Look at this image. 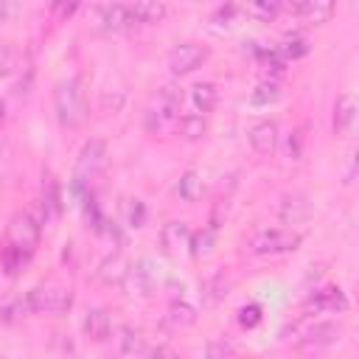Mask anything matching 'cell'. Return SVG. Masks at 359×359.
<instances>
[{
  "label": "cell",
  "mask_w": 359,
  "mask_h": 359,
  "mask_svg": "<svg viewBox=\"0 0 359 359\" xmlns=\"http://www.w3.org/2000/svg\"><path fill=\"white\" fill-rule=\"evenodd\" d=\"M53 107H56V118L62 126H67V129L81 126L87 118V98L81 90V81L79 79L59 81L53 90Z\"/></svg>",
  "instance_id": "1"
},
{
  "label": "cell",
  "mask_w": 359,
  "mask_h": 359,
  "mask_svg": "<svg viewBox=\"0 0 359 359\" xmlns=\"http://www.w3.org/2000/svg\"><path fill=\"white\" fill-rule=\"evenodd\" d=\"M73 306L70 289L53 286V283H39L25 294V309L34 314H59Z\"/></svg>",
  "instance_id": "2"
},
{
  "label": "cell",
  "mask_w": 359,
  "mask_h": 359,
  "mask_svg": "<svg viewBox=\"0 0 359 359\" xmlns=\"http://www.w3.org/2000/svg\"><path fill=\"white\" fill-rule=\"evenodd\" d=\"M297 247H300V236L292 230H278V227H264L250 238V250L255 255H280Z\"/></svg>",
  "instance_id": "3"
},
{
  "label": "cell",
  "mask_w": 359,
  "mask_h": 359,
  "mask_svg": "<svg viewBox=\"0 0 359 359\" xmlns=\"http://www.w3.org/2000/svg\"><path fill=\"white\" fill-rule=\"evenodd\" d=\"M109 163V151H107V143L104 140H87L79 151V160H76V185L81 182H90L93 177H98Z\"/></svg>",
  "instance_id": "4"
},
{
  "label": "cell",
  "mask_w": 359,
  "mask_h": 359,
  "mask_svg": "<svg viewBox=\"0 0 359 359\" xmlns=\"http://www.w3.org/2000/svg\"><path fill=\"white\" fill-rule=\"evenodd\" d=\"M205 59H208V48L205 45L182 42V45L171 48V53H168V70L174 76H185V73H194L196 67H202Z\"/></svg>",
  "instance_id": "5"
},
{
  "label": "cell",
  "mask_w": 359,
  "mask_h": 359,
  "mask_svg": "<svg viewBox=\"0 0 359 359\" xmlns=\"http://www.w3.org/2000/svg\"><path fill=\"white\" fill-rule=\"evenodd\" d=\"M8 241L22 252H34L39 241V222L31 213H14L8 222Z\"/></svg>",
  "instance_id": "6"
},
{
  "label": "cell",
  "mask_w": 359,
  "mask_h": 359,
  "mask_svg": "<svg viewBox=\"0 0 359 359\" xmlns=\"http://www.w3.org/2000/svg\"><path fill=\"white\" fill-rule=\"evenodd\" d=\"M339 334H342V328H339L337 323H314V325L300 337L297 348H300L303 353H314V351H323V348L334 345V342L339 339Z\"/></svg>",
  "instance_id": "7"
},
{
  "label": "cell",
  "mask_w": 359,
  "mask_h": 359,
  "mask_svg": "<svg viewBox=\"0 0 359 359\" xmlns=\"http://www.w3.org/2000/svg\"><path fill=\"white\" fill-rule=\"evenodd\" d=\"M180 104H182V90L174 84H165L157 90V98H154V107L149 109V115L157 118V126H160L163 121H168L180 112Z\"/></svg>",
  "instance_id": "8"
},
{
  "label": "cell",
  "mask_w": 359,
  "mask_h": 359,
  "mask_svg": "<svg viewBox=\"0 0 359 359\" xmlns=\"http://www.w3.org/2000/svg\"><path fill=\"white\" fill-rule=\"evenodd\" d=\"M98 20L107 31H126L135 25V17L129 11V6L123 3H109V6H98Z\"/></svg>",
  "instance_id": "9"
},
{
  "label": "cell",
  "mask_w": 359,
  "mask_h": 359,
  "mask_svg": "<svg viewBox=\"0 0 359 359\" xmlns=\"http://www.w3.org/2000/svg\"><path fill=\"white\" fill-rule=\"evenodd\" d=\"M247 137H250V146L258 154H269L275 149V143H278V126H275V121H255L250 126Z\"/></svg>",
  "instance_id": "10"
},
{
  "label": "cell",
  "mask_w": 359,
  "mask_h": 359,
  "mask_svg": "<svg viewBox=\"0 0 359 359\" xmlns=\"http://www.w3.org/2000/svg\"><path fill=\"white\" fill-rule=\"evenodd\" d=\"M160 244H163V250H165L168 255H177L180 250H185V247L191 244V230H188V224H185V222H168V224H163V230H160Z\"/></svg>",
  "instance_id": "11"
},
{
  "label": "cell",
  "mask_w": 359,
  "mask_h": 359,
  "mask_svg": "<svg viewBox=\"0 0 359 359\" xmlns=\"http://www.w3.org/2000/svg\"><path fill=\"white\" fill-rule=\"evenodd\" d=\"M278 216L286 222V224H297V222H306L311 216V202L300 194L294 196H283L280 205H278Z\"/></svg>",
  "instance_id": "12"
},
{
  "label": "cell",
  "mask_w": 359,
  "mask_h": 359,
  "mask_svg": "<svg viewBox=\"0 0 359 359\" xmlns=\"http://www.w3.org/2000/svg\"><path fill=\"white\" fill-rule=\"evenodd\" d=\"M289 11L309 22H325L334 14V3L331 0H303V3H292Z\"/></svg>",
  "instance_id": "13"
},
{
  "label": "cell",
  "mask_w": 359,
  "mask_h": 359,
  "mask_svg": "<svg viewBox=\"0 0 359 359\" xmlns=\"http://www.w3.org/2000/svg\"><path fill=\"white\" fill-rule=\"evenodd\" d=\"M112 331V320H109V311L95 306V309H87V317H84V334L95 342H104Z\"/></svg>",
  "instance_id": "14"
},
{
  "label": "cell",
  "mask_w": 359,
  "mask_h": 359,
  "mask_svg": "<svg viewBox=\"0 0 359 359\" xmlns=\"http://www.w3.org/2000/svg\"><path fill=\"white\" fill-rule=\"evenodd\" d=\"M311 306L323 309V311H348V297L342 289L328 286V289H320L311 294Z\"/></svg>",
  "instance_id": "15"
},
{
  "label": "cell",
  "mask_w": 359,
  "mask_h": 359,
  "mask_svg": "<svg viewBox=\"0 0 359 359\" xmlns=\"http://www.w3.org/2000/svg\"><path fill=\"white\" fill-rule=\"evenodd\" d=\"M129 11H132L135 22H160L168 14V6L157 3V0H140V3H132Z\"/></svg>",
  "instance_id": "16"
},
{
  "label": "cell",
  "mask_w": 359,
  "mask_h": 359,
  "mask_svg": "<svg viewBox=\"0 0 359 359\" xmlns=\"http://www.w3.org/2000/svg\"><path fill=\"white\" fill-rule=\"evenodd\" d=\"M191 101H194V107H196L199 112H210V109L216 107V101H219L216 84H210V81L194 84V87H191Z\"/></svg>",
  "instance_id": "17"
},
{
  "label": "cell",
  "mask_w": 359,
  "mask_h": 359,
  "mask_svg": "<svg viewBox=\"0 0 359 359\" xmlns=\"http://www.w3.org/2000/svg\"><path fill=\"white\" fill-rule=\"evenodd\" d=\"M353 118H356V101H353V95L342 93V95L337 98V109H334V126H337L339 132H348V129L353 126Z\"/></svg>",
  "instance_id": "18"
},
{
  "label": "cell",
  "mask_w": 359,
  "mask_h": 359,
  "mask_svg": "<svg viewBox=\"0 0 359 359\" xmlns=\"http://www.w3.org/2000/svg\"><path fill=\"white\" fill-rule=\"evenodd\" d=\"M98 275H101L104 283H121V280L129 275V264H126V258H123L121 252H115L112 258H107V261L101 264Z\"/></svg>",
  "instance_id": "19"
},
{
  "label": "cell",
  "mask_w": 359,
  "mask_h": 359,
  "mask_svg": "<svg viewBox=\"0 0 359 359\" xmlns=\"http://www.w3.org/2000/svg\"><path fill=\"white\" fill-rule=\"evenodd\" d=\"M177 132H180L182 137H188V140H199V137L208 132V123H205L202 115H182V118L177 121Z\"/></svg>",
  "instance_id": "20"
},
{
  "label": "cell",
  "mask_w": 359,
  "mask_h": 359,
  "mask_svg": "<svg viewBox=\"0 0 359 359\" xmlns=\"http://www.w3.org/2000/svg\"><path fill=\"white\" fill-rule=\"evenodd\" d=\"M126 278H132V280H135V289H137V294H151V289H154V280H151V269H149V261H140V264L129 266V275H126Z\"/></svg>",
  "instance_id": "21"
},
{
  "label": "cell",
  "mask_w": 359,
  "mask_h": 359,
  "mask_svg": "<svg viewBox=\"0 0 359 359\" xmlns=\"http://www.w3.org/2000/svg\"><path fill=\"white\" fill-rule=\"evenodd\" d=\"M118 342H121V351H123L126 356H140V353L146 351V342H143V337H140L137 331H132L129 325H123V328H121V337H118Z\"/></svg>",
  "instance_id": "22"
},
{
  "label": "cell",
  "mask_w": 359,
  "mask_h": 359,
  "mask_svg": "<svg viewBox=\"0 0 359 359\" xmlns=\"http://www.w3.org/2000/svg\"><path fill=\"white\" fill-rule=\"evenodd\" d=\"M244 11L250 17H255V20H261V22H269V20H275L280 14V3L278 0H261V3H250Z\"/></svg>",
  "instance_id": "23"
},
{
  "label": "cell",
  "mask_w": 359,
  "mask_h": 359,
  "mask_svg": "<svg viewBox=\"0 0 359 359\" xmlns=\"http://www.w3.org/2000/svg\"><path fill=\"white\" fill-rule=\"evenodd\" d=\"M280 98V87L275 84V81H264V84H258L255 90H252V95H250V101L255 104V107H266V104H275Z\"/></svg>",
  "instance_id": "24"
},
{
  "label": "cell",
  "mask_w": 359,
  "mask_h": 359,
  "mask_svg": "<svg viewBox=\"0 0 359 359\" xmlns=\"http://www.w3.org/2000/svg\"><path fill=\"white\" fill-rule=\"evenodd\" d=\"M199 188H202V180H199L194 171H185L182 180L177 182V194H180L182 199H188V202H194V199L199 196Z\"/></svg>",
  "instance_id": "25"
},
{
  "label": "cell",
  "mask_w": 359,
  "mask_h": 359,
  "mask_svg": "<svg viewBox=\"0 0 359 359\" xmlns=\"http://www.w3.org/2000/svg\"><path fill=\"white\" fill-rule=\"evenodd\" d=\"M28 258H31V252H22V250H17V247H8V250L3 252V266H6L8 275H17V272L25 266Z\"/></svg>",
  "instance_id": "26"
},
{
  "label": "cell",
  "mask_w": 359,
  "mask_h": 359,
  "mask_svg": "<svg viewBox=\"0 0 359 359\" xmlns=\"http://www.w3.org/2000/svg\"><path fill=\"white\" fill-rule=\"evenodd\" d=\"M306 53H309V42L300 39V36L286 39V42L278 48V56H280V59H300V56H306Z\"/></svg>",
  "instance_id": "27"
},
{
  "label": "cell",
  "mask_w": 359,
  "mask_h": 359,
  "mask_svg": "<svg viewBox=\"0 0 359 359\" xmlns=\"http://www.w3.org/2000/svg\"><path fill=\"white\" fill-rule=\"evenodd\" d=\"M261 323V306L258 303H247L238 309V325L241 328H255Z\"/></svg>",
  "instance_id": "28"
},
{
  "label": "cell",
  "mask_w": 359,
  "mask_h": 359,
  "mask_svg": "<svg viewBox=\"0 0 359 359\" xmlns=\"http://www.w3.org/2000/svg\"><path fill=\"white\" fill-rule=\"evenodd\" d=\"M17 65V50L11 42H0V79H6Z\"/></svg>",
  "instance_id": "29"
},
{
  "label": "cell",
  "mask_w": 359,
  "mask_h": 359,
  "mask_svg": "<svg viewBox=\"0 0 359 359\" xmlns=\"http://www.w3.org/2000/svg\"><path fill=\"white\" fill-rule=\"evenodd\" d=\"M168 320H171V325H191V323L196 320V314H194L191 306H185V303H174Z\"/></svg>",
  "instance_id": "30"
},
{
  "label": "cell",
  "mask_w": 359,
  "mask_h": 359,
  "mask_svg": "<svg viewBox=\"0 0 359 359\" xmlns=\"http://www.w3.org/2000/svg\"><path fill=\"white\" fill-rule=\"evenodd\" d=\"M210 244H213V230H205V233H196L191 236V252L199 258V255H208L210 252Z\"/></svg>",
  "instance_id": "31"
},
{
  "label": "cell",
  "mask_w": 359,
  "mask_h": 359,
  "mask_svg": "<svg viewBox=\"0 0 359 359\" xmlns=\"http://www.w3.org/2000/svg\"><path fill=\"white\" fill-rule=\"evenodd\" d=\"M233 356V345L227 339H213L208 345V359H230Z\"/></svg>",
  "instance_id": "32"
},
{
  "label": "cell",
  "mask_w": 359,
  "mask_h": 359,
  "mask_svg": "<svg viewBox=\"0 0 359 359\" xmlns=\"http://www.w3.org/2000/svg\"><path fill=\"white\" fill-rule=\"evenodd\" d=\"M143 222H146V208H143L140 199H132V205H129V224L132 227H143Z\"/></svg>",
  "instance_id": "33"
},
{
  "label": "cell",
  "mask_w": 359,
  "mask_h": 359,
  "mask_svg": "<svg viewBox=\"0 0 359 359\" xmlns=\"http://www.w3.org/2000/svg\"><path fill=\"white\" fill-rule=\"evenodd\" d=\"M236 6H222L216 14H213V22H216V28H227L230 22H233V17H236Z\"/></svg>",
  "instance_id": "34"
},
{
  "label": "cell",
  "mask_w": 359,
  "mask_h": 359,
  "mask_svg": "<svg viewBox=\"0 0 359 359\" xmlns=\"http://www.w3.org/2000/svg\"><path fill=\"white\" fill-rule=\"evenodd\" d=\"M20 11V3H0V20H8Z\"/></svg>",
  "instance_id": "35"
},
{
  "label": "cell",
  "mask_w": 359,
  "mask_h": 359,
  "mask_svg": "<svg viewBox=\"0 0 359 359\" xmlns=\"http://www.w3.org/2000/svg\"><path fill=\"white\" fill-rule=\"evenodd\" d=\"M151 359H180L174 351H168V348H157L154 353H151Z\"/></svg>",
  "instance_id": "36"
},
{
  "label": "cell",
  "mask_w": 359,
  "mask_h": 359,
  "mask_svg": "<svg viewBox=\"0 0 359 359\" xmlns=\"http://www.w3.org/2000/svg\"><path fill=\"white\" fill-rule=\"evenodd\" d=\"M0 359H6V356H0Z\"/></svg>",
  "instance_id": "37"
}]
</instances>
